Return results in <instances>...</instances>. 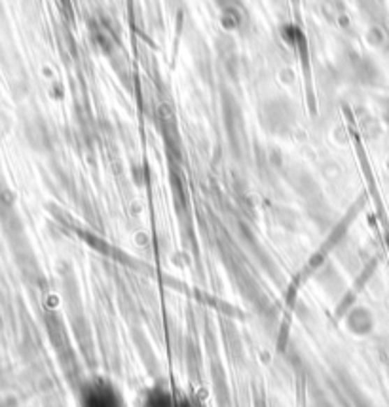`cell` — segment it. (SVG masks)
Masks as SVG:
<instances>
[{
  "instance_id": "6da1fadb",
  "label": "cell",
  "mask_w": 389,
  "mask_h": 407,
  "mask_svg": "<svg viewBox=\"0 0 389 407\" xmlns=\"http://www.w3.org/2000/svg\"><path fill=\"white\" fill-rule=\"evenodd\" d=\"M86 407H122V401L112 390H108L107 387H99L91 388L86 394Z\"/></svg>"
}]
</instances>
